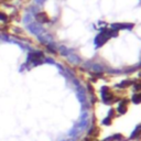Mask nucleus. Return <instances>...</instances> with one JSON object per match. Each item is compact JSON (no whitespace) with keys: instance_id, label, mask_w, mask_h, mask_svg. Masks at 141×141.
I'll return each instance as SVG.
<instances>
[{"instance_id":"1","label":"nucleus","mask_w":141,"mask_h":141,"mask_svg":"<svg viewBox=\"0 0 141 141\" xmlns=\"http://www.w3.org/2000/svg\"><path fill=\"white\" fill-rule=\"evenodd\" d=\"M44 58H43V53L42 52H33L30 53L28 56V63H33V65H39L41 63H43Z\"/></svg>"},{"instance_id":"2","label":"nucleus","mask_w":141,"mask_h":141,"mask_svg":"<svg viewBox=\"0 0 141 141\" xmlns=\"http://www.w3.org/2000/svg\"><path fill=\"white\" fill-rule=\"evenodd\" d=\"M28 29H29L30 32H32L33 34H37V35L42 34V32L44 31V30L42 29V26H39L38 23H30L29 26H28Z\"/></svg>"},{"instance_id":"3","label":"nucleus","mask_w":141,"mask_h":141,"mask_svg":"<svg viewBox=\"0 0 141 141\" xmlns=\"http://www.w3.org/2000/svg\"><path fill=\"white\" fill-rule=\"evenodd\" d=\"M35 19L40 23H46V22H49V18H47V16L45 13H37L35 14Z\"/></svg>"},{"instance_id":"4","label":"nucleus","mask_w":141,"mask_h":141,"mask_svg":"<svg viewBox=\"0 0 141 141\" xmlns=\"http://www.w3.org/2000/svg\"><path fill=\"white\" fill-rule=\"evenodd\" d=\"M95 41H96V44L97 45H102V44H104L105 42L107 41V37H106L104 33H100L99 35L96 38V40H95Z\"/></svg>"},{"instance_id":"5","label":"nucleus","mask_w":141,"mask_h":141,"mask_svg":"<svg viewBox=\"0 0 141 141\" xmlns=\"http://www.w3.org/2000/svg\"><path fill=\"white\" fill-rule=\"evenodd\" d=\"M140 131H141V126H138L136 130H135L132 133H131V137H130V138L132 139V138H135V137H137V135H138V133L140 132Z\"/></svg>"},{"instance_id":"6","label":"nucleus","mask_w":141,"mask_h":141,"mask_svg":"<svg viewBox=\"0 0 141 141\" xmlns=\"http://www.w3.org/2000/svg\"><path fill=\"white\" fill-rule=\"evenodd\" d=\"M0 21H3V22L8 21V16L3 12H0Z\"/></svg>"},{"instance_id":"7","label":"nucleus","mask_w":141,"mask_h":141,"mask_svg":"<svg viewBox=\"0 0 141 141\" xmlns=\"http://www.w3.org/2000/svg\"><path fill=\"white\" fill-rule=\"evenodd\" d=\"M30 20H31V16H30V14H26V16L23 18V22H24V23H28Z\"/></svg>"}]
</instances>
